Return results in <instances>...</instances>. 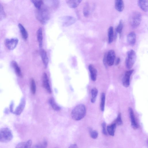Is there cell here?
Wrapping results in <instances>:
<instances>
[{
    "mask_svg": "<svg viewBox=\"0 0 148 148\" xmlns=\"http://www.w3.org/2000/svg\"><path fill=\"white\" fill-rule=\"evenodd\" d=\"M35 14L37 20L42 24H46L50 19L49 10L43 4L39 8L37 9Z\"/></svg>",
    "mask_w": 148,
    "mask_h": 148,
    "instance_id": "6da1fadb",
    "label": "cell"
},
{
    "mask_svg": "<svg viewBox=\"0 0 148 148\" xmlns=\"http://www.w3.org/2000/svg\"><path fill=\"white\" fill-rule=\"evenodd\" d=\"M86 113L85 106L83 104H79L76 106L72 110L71 115L73 119L78 121L84 117Z\"/></svg>",
    "mask_w": 148,
    "mask_h": 148,
    "instance_id": "7a4b0ae2",
    "label": "cell"
},
{
    "mask_svg": "<svg viewBox=\"0 0 148 148\" xmlns=\"http://www.w3.org/2000/svg\"><path fill=\"white\" fill-rule=\"evenodd\" d=\"M11 130L7 127L0 129V142L7 143L11 141L13 138Z\"/></svg>",
    "mask_w": 148,
    "mask_h": 148,
    "instance_id": "3957f363",
    "label": "cell"
},
{
    "mask_svg": "<svg viewBox=\"0 0 148 148\" xmlns=\"http://www.w3.org/2000/svg\"><path fill=\"white\" fill-rule=\"evenodd\" d=\"M142 18L141 14L138 12H132L130 15L129 21L131 26L134 28L137 27L140 24Z\"/></svg>",
    "mask_w": 148,
    "mask_h": 148,
    "instance_id": "277c9868",
    "label": "cell"
},
{
    "mask_svg": "<svg viewBox=\"0 0 148 148\" xmlns=\"http://www.w3.org/2000/svg\"><path fill=\"white\" fill-rule=\"evenodd\" d=\"M136 58V53L134 50H131L127 52L125 60V65L128 69H129L132 68L135 63Z\"/></svg>",
    "mask_w": 148,
    "mask_h": 148,
    "instance_id": "5b68a950",
    "label": "cell"
},
{
    "mask_svg": "<svg viewBox=\"0 0 148 148\" xmlns=\"http://www.w3.org/2000/svg\"><path fill=\"white\" fill-rule=\"evenodd\" d=\"M59 20L63 26L67 27L74 23L76 21V19L71 16H66L61 17Z\"/></svg>",
    "mask_w": 148,
    "mask_h": 148,
    "instance_id": "8992f818",
    "label": "cell"
},
{
    "mask_svg": "<svg viewBox=\"0 0 148 148\" xmlns=\"http://www.w3.org/2000/svg\"><path fill=\"white\" fill-rule=\"evenodd\" d=\"M43 5L49 9H56L60 4V0H43Z\"/></svg>",
    "mask_w": 148,
    "mask_h": 148,
    "instance_id": "52a82bcc",
    "label": "cell"
},
{
    "mask_svg": "<svg viewBox=\"0 0 148 148\" xmlns=\"http://www.w3.org/2000/svg\"><path fill=\"white\" fill-rule=\"evenodd\" d=\"M18 42V40L16 38L6 39L5 41L6 47L9 50H13L16 47Z\"/></svg>",
    "mask_w": 148,
    "mask_h": 148,
    "instance_id": "ba28073f",
    "label": "cell"
},
{
    "mask_svg": "<svg viewBox=\"0 0 148 148\" xmlns=\"http://www.w3.org/2000/svg\"><path fill=\"white\" fill-rule=\"evenodd\" d=\"M115 56V52L113 50H110L108 51L106 56V60L109 66H111L114 64Z\"/></svg>",
    "mask_w": 148,
    "mask_h": 148,
    "instance_id": "9c48e42d",
    "label": "cell"
},
{
    "mask_svg": "<svg viewBox=\"0 0 148 148\" xmlns=\"http://www.w3.org/2000/svg\"><path fill=\"white\" fill-rule=\"evenodd\" d=\"M134 71L133 70H131L125 72L122 79L123 84L125 87H127L129 86L130 77Z\"/></svg>",
    "mask_w": 148,
    "mask_h": 148,
    "instance_id": "30bf717a",
    "label": "cell"
},
{
    "mask_svg": "<svg viewBox=\"0 0 148 148\" xmlns=\"http://www.w3.org/2000/svg\"><path fill=\"white\" fill-rule=\"evenodd\" d=\"M25 104V101L24 98L21 99L20 102L17 107L13 113L17 115H20L23 110Z\"/></svg>",
    "mask_w": 148,
    "mask_h": 148,
    "instance_id": "8fae6325",
    "label": "cell"
},
{
    "mask_svg": "<svg viewBox=\"0 0 148 148\" xmlns=\"http://www.w3.org/2000/svg\"><path fill=\"white\" fill-rule=\"evenodd\" d=\"M129 112L131 119V126L134 129H137L138 128V125L136 121L134 111L132 108H129Z\"/></svg>",
    "mask_w": 148,
    "mask_h": 148,
    "instance_id": "7c38bea8",
    "label": "cell"
},
{
    "mask_svg": "<svg viewBox=\"0 0 148 148\" xmlns=\"http://www.w3.org/2000/svg\"><path fill=\"white\" fill-rule=\"evenodd\" d=\"M42 82L44 88L49 93H51V89L49 83L48 76L45 73H44L43 75Z\"/></svg>",
    "mask_w": 148,
    "mask_h": 148,
    "instance_id": "4fadbf2b",
    "label": "cell"
},
{
    "mask_svg": "<svg viewBox=\"0 0 148 148\" xmlns=\"http://www.w3.org/2000/svg\"><path fill=\"white\" fill-rule=\"evenodd\" d=\"M127 41L128 44L131 46L135 45L136 41V36L134 32H131L128 34L127 36Z\"/></svg>",
    "mask_w": 148,
    "mask_h": 148,
    "instance_id": "5bb4252c",
    "label": "cell"
},
{
    "mask_svg": "<svg viewBox=\"0 0 148 148\" xmlns=\"http://www.w3.org/2000/svg\"><path fill=\"white\" fill-rule=\"evenodd\" d=\"M88 69L92 80L93 81H95L96 80L97 74V70L92 64H90L89 65Z\"/></svg>",
    "mask_w": 148,
    "mask_h": 148,
    "instance_id": "9a60e30c",
    "label": "cell"
},
{
    "mask_svg": "<svg viewBox=\"0 0 148 148\" xmlns=\"http://www.w3.org/2000/svg\"><path fill=\"white\" fill-rule=\"evenodd\" d=\"M82 0H66L68 5L70 8H74L77 7Z\"/></svg>",
    "mask_w": 148,
    "mask_h": 148,
    "instance_id": "2e32d148",
    "label": "cell"
},
{
    "mask_svg": "<svg viewBox=\"0 0 148 148\" xmlns=\"http://www.w3.org/2000/svg\"><path fill=\"white\" fill-rule=\"evenodd\" d=\"M138 5L143 11L147 12L148 10V0H138Z\"/></svg>",
    "mask_w": 148,
    "mask_h": 148,
    "instance_id": "e0dca14e",
    "label": "cell"
},
{
    "mask_svg": "<svg viewBox=\"0 0 148 148\" xmlns=\"http://www.w3.org/2000/svg\"><path fill=\"white\" fill-rule=\"evenodd\" d=\"M40 55L42 61L45 68H46L48 63V58L46 51L44 49H40Z\"/></svg>",
    "mask_w": 148,
    "mask_h": 148,
    "instance_id": "ac0fdd59",
    "label": "cell"
},
{
    "mask_svg": "<svg viewBox=\"0 0 148 148\" xmlns=\"http://www.w3.org/2000/svg\"><path fill=\"white\" fill-rule=\"evenodd\" d=\"M115 7L118 11H122L124 8V3L123 0H115Z\"/></svg>",
    "mask_w": 148,
    "mask_h": 148,
    "instance_id": "d6986e66",
    "label": "cell"
},
{
    "mask_svg": "<svg viewBox=\"0 0 148 148\" xmlns=\"http://www.w3.org/2000/svg\"><path fill=\"white\" fill-rule=\"evenodd\" d=\"M37 36L40 48L41 49L42 47L43 39L42 30L41 27L39 28L37 31Z\"/></svg>",
    "mask_w": 148,
    "mask_h": 148,
    "instance_id": "ffe728a7",
    "label": "cell"
},
{
    "mask_svg": "<svg viewBox=\"0 0 148 148\" xmlns=\"http://www.w3.org/2000/svg\"><path fill=\"white\" fill-rule=\"evenodd\" d=\"M11 64L16 75L18 77H21L22 76L21 69L17 62L15 61H13L11 62Z\"/></svg>",
    "mask_w": 148,
    "mask_h": 148,
    "instance_id": "44dd1931",
    "label": "cell"
},
{
    "mask_svg": "<svg viewBox=\"0 0 148 148\" xmlns=\"http://www.w3.org/2000/svg\"><path fill=\"white\" fill-rule=\"evenodd\" d=\"M18 26L23 38L25 40H27L28 37L27 31L21 24L19 23Z\"/></svg>",
    "mask_w": 148,
    "mask_h": 148,
    "instance_id": "7402d4cb",
    "label": "cell"
},
{
    "mask_svg": "<svg viewBox=\"0 0 148 148\" xmlns=\"http://www.w3.org/2000/svg\"><path fill=\"white\" fill-rule=\"evenodd\" d=\"M116 126V124L114 123L107 126V130L110 135L112 136L114 135Z\"/></svg>",
    "mask_w": 148,
    "mask_h": 148,
    "instance_id": "603a6c76",
    "label": "cell"
},
{
    "mask_svg": "<svg viewBox=\"0 0 148 148\" xmlns=\"http://www.w3.org/2000/svg\"><path fill=\"white\" fill-rule=\"evenodd\" d=\"M113 27L110 26L109 27L108 32V42L109 44L111 43L113 41Z\"/></svg>",
    "mask_w": 148,
    "mask_h": 148,
    "instance_id": "cb8c5ba5",
    "label": "cell"
},
{
    "mask_svg": "<svg viewBox=\"0 0 148 148\" xmlns=\"http://www.w3.org/2000/svg\"><path fill=\"white\" fill-rule=\"evenodd\" d=\"M98 92V90L96 88H94L92 89L91 90L92 97L91 101L92 103H94L95 102Z\"/></svg>",
    "mask_w": 148,
    "mask_h": 148,
    "instance_id": "d4e9b609",
    "label": "cell"
},
{
    "mask_svg": "<svg viewBox=\"0 0 148 148\" xmlns=\"http://www.w3.org/2000/svg\"><path fill=\"white\" fill-rule=\"evenodd\" d=\"M49 102L54 110L56 111H58L60 109V108L56 103L53 98H51L49 99Z\"/></svg>",
    "mask_w": 148,
    "mask_h": 148,
    "instance_id": "484cf974",
    "label": "cell"
},
{
    "mask_svg": "<svg viewBox=\"0 0 148 148\" xmlns=\"http://www.w3.org/2000/svg\"><path fill=\"white\" fill-rule=\"evenodd\" d=\"M83 13L84 16L88 17L90 14L89 5L88 3H86L84 5L83 10Z\"/></svg>",
    "mask_w": 148,
    "mask_h": 148,
    "instance_id": "4316f807",
    "label": "cell"
},
{
    "mask_svg": "<svg viewBox=\"0 0 148 148\" xmlns=\"http://www.w3.org/2000/svg\"><path fill=\"white\" fill-rule=\"evenodd\" d=\"M105 97V93L103 92L102 93L101 96V101L100 105V109L102 111H103L104 110Z\"/></svg>",
    "mask_w": 148,
    "mask_h": 148,
    "instance_id": "83f0119b",
    "label": "cell"
},
{
    "mask_svg": "<svg viewBox=\"0 0 148 148\" xmlns=\"http://www.w3.org/2000/svg\"><path fill=\"white\" fill-rule=\"evenodd\" d=\"M37 9L39 8L42 6V0H30Z\"/></svg>",
    "mask_w": 148,
    "mask_h": 148,
    "instance_id": "f1b7e54d",
    "label": "cell"
},
{
    "mask_svg": "<svg viewBox=\"0 0 148 148\" xmlns=\"http://www.w3.org/2000/svg\"><path fill=\"white\" fill-rule=\"evenodd\" d=\"M6 16V14L2 4L0 3V21L4 19Z\"/></svg>",
    "mask_w": 148,
    "mask_h": 148,
    "instance_id": "f546056e",
    "label": "cell"
},
{
    "mask_svg": "<svg viewBox=\"0 0 148 148\" xmlns=\"http://www.w3.org/2000/svg\"><path fill=\"white\" fill-rule=\"evenodd\" d=\"M30 85L31 92L33 94H34L36 93V87L35 81L33 79L31 80Z\"/></svg>",
    "mask_w": 148,
    "mask_h": 148,
    "instance_id": "4dcf8cb0",
    "label": "cell"
},
{
    "mask_svg": "<svg viewBox=\"0 0 148 148\" xmlns=\"http://www.w3.org/2000/svg\"><path fill=\"white\" fill-rule=\"evenodd\" d=\"M123 24L122 20L120 21L119 24L116 27V31L117 33L121 34L122 32Z\"/></svg>",
    "mask_w": 148,
    "mask_h": 148,
    "instance_id": "1f68e13d",
    "label": "cell"
},
{
    "mask_svg": "<svg viewBox=\"0 0 148 148\" xmlns=\"http://www.w3.org/2000/svg\"><path fill=\"white\" fill-rule=\"evenodd\" d=\"M89 132L90 137L94 139H96L98 137V133L96 130H93L91 129H90Z\"/></svg>",
    "mask_w": 148,
    "mask_h": 148,
    "instance_id": "d6a6232c",
    "label": "cell"
},
{
    "mask_svg": "<svg viewBox=\"0 0 148 148\" xmlns=\"http://www.w3.org/2000/svg\"><path fill=\"white\" fill-rule=\"evenodd\" d=\"M115 123L118 125H121L122 124L121 113H119L116 120Z\"/></svg>",
    "mask_w": 148,
    "mask_h": 148,
    "instance_id": "836d02e7",
    "label": "cell"
},
{
    "mask_svg": "<svg viewBox=\"0 0 148 148\" xmlns=\"http://www.w3.org/2000/svg\"><path fill=\"white\" fill-rule=\"evenodd\" d=\"M47 146V143L46 142H44L43 143L37 144L35 145L34 147V148H45Z\"/></svg>",
    "mask_w": 148,
    "mask_h": 148,
    "instance_id": "e575fe53",
    "label": "cell"
},
{
    "mask_svg": "<svg viewBox=\"0 0 148 148\" xmlns=\"http://www.w3.org/2000/svg\"><path fill=\"white\" fill-rule=\"evenodd\" d=\"M102 128V133L104 135H107V132L106 130V124L104 121H103L101 124Z\"/></svg>",
    "mask_w": 148,
    "mask_h": 148,
    "instance_id": "d590c367",
    "label": "cell"
},
{
    "mask_svg": "<svg viewBox=\"0 0 148 148\" xmlns=\"http://www.w3.org/2000/svg\"><path fill=\"white\" fill-rule=\"evenodd\" d=\"M26 142H23L18 143L16 146V148H25Z\"/></svg>",
    "mask_w": 148,
    "mask_h": 148,
    "instance_id": "8d00e7d4",
    "label": "cell"
},
{
    "mask_svg": "<svg viewBox=\"0 0 148 148\" xmlns=\"http://www.w3.org/2000/svg\"><path fill=\"white\" fill-rule=\"evenodd\" d=\"M32 141L30 140L26 142V145L25 148H30L32 145Z\"/></svg>",
    "mask_w": 148,
    "mask_h": 148,
    "instance_id": "74e56055",
    "label": "cell"
},
{
    "mask_svg": "<svg viewBox=\"0 0 148 148\" xmlns=\"http://www.w3.org/2000/svg\"><path fill=\"white\" fill-rule=\"evenodd\" d=\"M13 106H14V103L13 101L12 102L10 105V111L11 112L13 113Z\"/></svg>",
    "mask_w": 148,
    "mask_h": 148,
    "instance_id": "f35d334b",
    "label": "cell"
},
{
    "mask_svg": "<svg viewBox=\"0 0 148 148\" xmlns=\"http://www.w3.org/2000/svg\"><path fill=\"white\" fill-rule=\"evenodd\" d=\"M77 147L76 144H73L71 145L69 147V148H77Z\"/></svg>",
    "mask_w": 148,
    "mask_h": 148,
    "instance_id": "ab89813d",
    "label": "cell"
},
{
    "mask_svg": "<svg viewBox=\"0 0 148 148\" xmlns=\"http://www.w3.org/2000/svg\"><path fill=\"white\" fill-rule=\"evenodd\" d=\"M120 62V59L119 58H118L116 62V65H118L119 63Z\"/></svg>",
    "mask_w": 148,
    "mask_h": 148,
    "instance_id": "60d3db41",
    "label": "cell"
}]
</instances>
